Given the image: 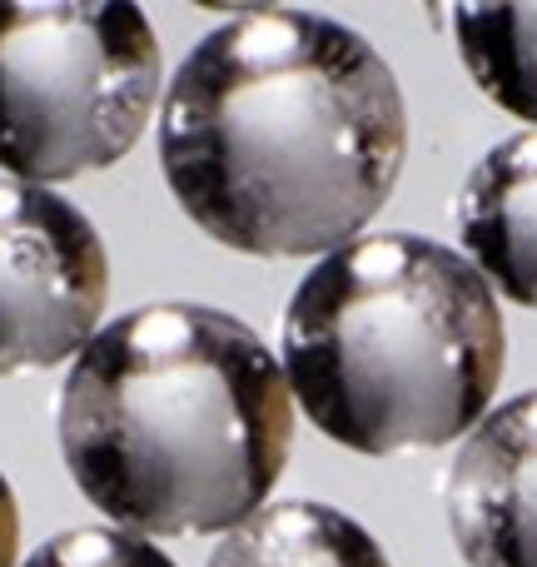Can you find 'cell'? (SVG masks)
Instances as JSON below:
<instances>
[{
  "label": "cell",
  "mask_w": 537,
  "mask_h": 567,
  "mask_svg": "<svg viewBox=\"0 0 537 567\" xmlns=\"http://www.w3.org/2000/svg\"><path fill=\"white\" fill-rule=\"evenodd\" d=\"M409 115L389 60L313 10H245L175 70L165 185L209 239L255 259L353 245L389 205Z\"/></svg>",
  "instance_id": "1"
},
{
  "label": "cell",
  "mask_w": 537,
  "mask_h": 567,
  "mask_svg": "<svg viewBox=\"0 0 537 567\" xmlns=\"http://www.w3.org/2000/svg\"><path fill=\"white\" fill-rule=\"evenodd\" d=\"M60 458L135 538L229 533L265 508L293 443L283 363L209 303L110 319L60 389Z\"/></svg>",
  "instance_id": "2"
},
{
  "label": "cell",
  "mask_w": 537,
  "mask_h": 567,
  "mask_svg": "<svg viewBox=\"0 0 537 567\" xmlns=\"http://www.w3.org/2000/svg\"><path fill=\"white\" fill-rule=\"evenodd\" d=\"M279 363L313 429L389 458L448 449L488 419L508 329L463 255L423 235H373L299 279Z\"/></svg>",
  "instance_id": "3"
},
{
  "label": "cell",
  "mask_w": 537,
  "mask_h": 567,
  "mask_svg": "<svg viewBox=\"0 0 537 567\" xmlns=\"http://www.w3.org/2000/svg\"><path fill=\"white\" fill-rule=\"evenodd\" d=\"M159 95V40L125 0L0 6V169L55 185L130 155Z\"/></svg>",
  "instance_id": "4"
},
{
  "label": "cell",
  "mask_w": 537,
  "mask_h": 567,
  "mask_svg": "<svg viewBox=\"0 0 537 567\" xmlns=\"http://www.w3.org/2000/svg\"><path fill=\"white\" fill-rule=\"evenodd\" d=\"M105 299L110 259L95 225L50 189L0 179V379L80 359Z\"/></svg>",
  "instance_id": "5"
},
{
  "label": "cell",
  "mask_w": 537,
  "mask_h": 567,
  "mask_svg": "<svg viewBox=\"0 0 537 567\" xmlns=\"http://www.w3.org/2000/svg\"><path fill=\"white\" fill-rule=\"evenodd\" d=\"M443 508L468 567H537V389L463 439Z\"/></svg>",
  "instance_id": "6"
},
{
  "label": "cell",
  "mask_w": 537,
  "mask_h": 567,
  "mask_svg": "<svg viewBox=\"0 0 537 567\" xmlns=\"http://www.w3.org/2000/svg\"><path fill=\"white\" fill-rule=\"evenodd\" d=\"M463 259L513 303L537 309V130L508 135L468 169L453 205Z\"/></svg>",
  "instance_id": "7"
},
{
  "label": "cell",
  "mask_w": 537,
  "mask_h": 567,
  "mask_svg": "<svg viewBox=\"0 0 537 567\" xmlns=\"http://www.w3.org/2000/svg\"><path fill=\"white\" fill-rule=\"evenodd\" d=\"M209 567H389L379 538L329 503H269L219 538Z\"/></svg>",
  "instance_id": "8"
},
{
  "label": "cell",
  "mask_w": 537,
  "mask_h": 567,
  "mask_svg": "<svg viewBox=\"0 0 537 567\" xmlns=\"http://www.w3.org/2000/svg\"><path fill=\"white\" fill-rule=\"evenodd\" d=\"M448 20L473 85L537 130V6H458Z\"/></svg>",
  "instance_id": "9"
},
{
  "label": "cell",
  "mask_w": 537,
  "mask_h": 567,
  "mask_svg": "<svg viewBox=\"0 0 537 567\" xmlns=\"http://www.w3.org/2000/svg\"><path fill=\"white\" fill-rule=\"evenodd\" d=\"M25 567H175L149 538L120 528H70L40 543Z\"/></svg>",
  "instance_id": "10"
},
{
  "label": "cell",
  "mask_w": 537,
  "mask_h": 567,
  "mask_svg": "<svg viewBox=\"0 0 537 567\" xmlns=\"http://www.w3.org/2000/svg\"><path fill=\"white\" fill-rule=\"evenodd\" d=\"M16 548H20V508L6 473H0V567H16Z\"/></svg>",
  "instance_id": "11"
}]
</instances>
